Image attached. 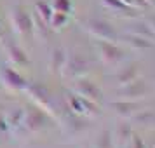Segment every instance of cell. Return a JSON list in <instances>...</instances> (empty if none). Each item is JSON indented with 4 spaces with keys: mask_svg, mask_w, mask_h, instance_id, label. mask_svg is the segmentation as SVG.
I'll return each mask as SVG.
<instances>
[{
    "mask_svg": "<svg viewBox=\"0 0 155 148\" xmlns=\"http://www.w3.org/2000/svg\"><path fill=\"white\" fill-rule=\"evenodd\" d=\"M14 21L16 25H18V28H19V31H28L30 28H31V23H30V18L23 11H16L14 12Z\"/></svg>",
    "mask_w": 155,
    "mask_h": 148,
    "instance_id": "cell-1",
    "label": "cell"
}]
</instances>
